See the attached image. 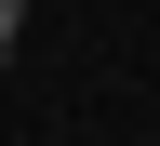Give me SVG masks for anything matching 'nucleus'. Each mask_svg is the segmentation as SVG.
I'll return each instance as SVG.
<instances>
[{"mask_svg":"<svg viewBox=\"0 0 160 146\" xmlns=\"http://www.w3.org/2000/svg\"><path fill=\"white\" fill-rule=\"evenodd\" d=\"M13 40H27V0H0V53H13Z\"/></svg>","mask_w":160,"mask_h":146,"instance_id":"f257e3e1","label":"nucleus"}]
</instances>
